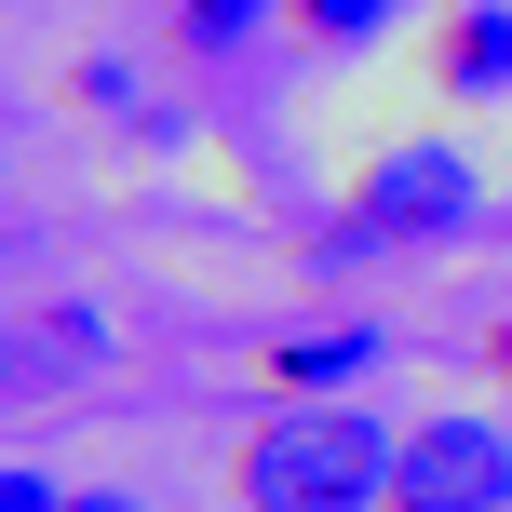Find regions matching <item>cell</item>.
I'll list each match as a JSON object with an SVG mask.
<instances>
[{
    "instance_id": "5",
    "label": "cell",
    "mask_w": 512,
    "mask_h": 512,
    "mask_svg": "<svg viewBox=\"0 0 512 512\" xmlns=\"http://www.w3.org/2000/svg\"><path fill=\"white\" fill-rule=\"evenodd\" d=\"M445 95L459 108L512 95V0H459V27H445Z\"/></svg>"
},
{
    "instance_id": "1",
    "label": "cell",
    "mask_w": 512,
    "mask_h": 512,
    "mask_svg": "<svg viewBox=\"0 0 512 512\" xmlns=\"http://www.w3.org/2000/svg\"><path fill=\"white\" fill-rule=\"evenodd\" d=\"M391 472H405V432L378 405H283L243 432L230 459V499L243 512H391Z\"/></svg>"
},
{
    "instance_id": "2",
    "label": "cell",
    "mask_w": 512,
    "mask_h": 512,
    "mask_svg": "<svg viewBox=\"0 0 512 512\" xmlns=\"http://www.w3.org/2000/svg\"><path fill=\"white\" fill-rule=\"evenodd\" d=\"M472 162L459 149H391L378 176L351 189V230H337L324 256H378V243H445V230H472Z\"/></svg>"
},
{
    "instance_id": "6",
    "label": "cell",
    "mask_w": 512,
    "mask_h": 512,
    "mask_svg": "<svg viewBox=\"0 0 512 512\" xmlns=\"http://www.w3.org/2000/svg\"><path fill=\"white\" fill-rule=\"evenodd\" d=\"M95 351H108L95 310H41V324H14V391H68V378H95Z\"/></svg>"
},
{
    "instance_id": "3",
    "label": "cell",
    "mask_w": 512,
    "mask_h": 512,
    "mask_svg": "<svg viewBox=\"0 0 512 512\" xmlns=\"http://www.w3.org/2000/svg\"><path fill=\"white\" fill-rule=\"evenodd\" d=\"M391 512H512V432L499 418H418Z\"/></svg>"
},
{
    "instance_id": "11",
    "label": "cell",
    "mask_w": 512,
    "mask_h": 512,
    "mask_svg": "<svg viewBox=\"0 0 512 512\" xmlns=\"http://www.w3.org/2000/svg\"><path fill=\"white\" fill-rule=\"evenodd\" d=\"M499 351H512V324H499Z\"/></svg>"
},
{
    "instance_id": "10",
    "label": "cell",
    "mask_w": 512,
    "mask_h": 512,
    "mask_svg": "<svg viewBox=\"0 0 512 512\" xmlns=\"http://www.w3.org/2000/svg\"><path fill=\"white\" fill-rule=\"evenodd\" d=\"M68 512H149V499H122V486H95V499H68Z\"/></svg>"
},
{
    "instance_id": "8",
    "label": "cell",
    "mask_w": 512,
    "mask_h": 512,
    "mask_svg": "<svg viewBox=\"0 0 512 512\" xmlns=\"http://www.w3.org/2000/svg\"><path fill=\"white\" fill-rule=\"evenodd\" d=\"M297 27H310V41H378L391 0H297Z\"/></svg>"
},
{
    "instance_id": "7",
    "label": "cell",
    "mask_w": 512,
    "mask_h": 512,
    "mask_svg": "<svg viewBox=\"0 0 512 512\" xmlns=\"http://www.w3.org/2000/svg\"><path fill=\"white\" fill-rule=\"evenodd\" d=\"M270 14H297V0H176V54H243Z\"/></svg>"
},
{
    "instance_id": "4",
    "label": "cell",
    "mask_w": 512,
    "mask_h": 512,
    "mask_svg": "<svg viewBox=\"0 0 512 512\" xmlns=\"http://www.w3.org/2000/svg\"><path fill=\"white\" fill-rule=\"evenodd\" d=\"M378 351H391L378 324H297V337H270V378H283V391H364Z\"/></svg>"
},
{
    "instance_id": "9",
    "label": "cell",
    "mask_w": 512,
    "mask_h": 512,
    "mask_svg": "<svg viewBox=\"0 0 512 512\" xmlns=\"http://www.w3.org/2000/svg\"><path fill=\"white\" fill-rule=\"evenodd\" d=\"M0 512H68V486H54V472H27V459H14V472H0Z\"/></svg>"
}]
</instances>
